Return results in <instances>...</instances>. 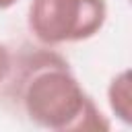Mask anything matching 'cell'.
I'll return each mask as SVG.
<instances>
[{
	"mask_svg": "<svg viewBox=\"0 0 132 132\" xmlns=\"http://www.w3.org/2000/svg\"><path fill=\"white\" fill-rule=\"evenodd\" d=\"M16 99L27 120L52 132L109 130V122L82 89L68 62L45 47L23 62Z\"/></svg>",
	"mask_w": 132,
	"mask_h": 132,
	"instance_id": "obj_1",
	"label": "cell"
},
{
	"mask_svg": "<svg viewBox=\"0 0 132 132\" xmlns=\"http://www.w3.org/2000/svg\"><path fill=\"white\" fill-rule=\"evenodd\" d=\"M105 21V0H31L27 10V27L43 47L87 41Z\"/></svg>",
	"mask_w": 132,
	"mask_h": 132,
	"instance_id": "obj_2",
	"label": "cell"
},
{
	"mask_svg": "<svg viewBox=\"0 0 132 132\" xmlns=\"http://www.w3.org/2000/svg\"><path fill=\"white\" fill-rule=\"evenodd\" d=\"M107 105L118 122L124 126L132 124V76L128 68L111 76L107 85Z\"/></svg>",
	"mask_w": 132,
	"mask_h": 132,
	"instance_id": "obj_3",
	"label": "cell"
},
{
	"mask_svg": "<svg viewBox=\"0 0 132 132\" xmlns=\"http://www.w3.org/2000/svg\"><path fill=\"white\" fill-rule=\"evenodd\" d=\"M10 72H12V54L4 43H0V87L10 78Z\"/></svg>",
	"mask_w": 132,
	"mask_h": 132,
	"instance_id": "obj_4",
	"label": "cell"
},
{
	"mask_svg": "<svg viewBox=\"0 0 132 132\" xmlns=\"http://www.w3.org/2000/svg\"><path fill=\"white\" fill-rule=\"evenodd\" d=\"M16 2H19V0H0V10H8V8H12Z\"/></svg>",
	"mask_w": 132,
	"mask_h": 132,
	"instance_id": "obj_5",
	"label": "cell"
}]
</instances>
